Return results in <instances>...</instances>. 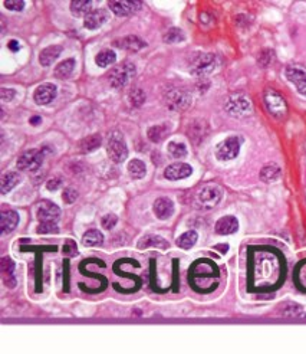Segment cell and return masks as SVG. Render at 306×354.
Listing matches in <instances>:
<instances>
[{"label":"cell","instance_id":"1","mask_svg":"<svg viewBox=\"0 0 306 354\" xmlns=\"http://www.w3.org/2000/svg\"><path fill=\"white\" fill-rule=\"evenodd\" d=\"M135 75V66L131 62H122L112 68L108 74V82L112 88H122L125 87L131 78Z\"/></svg>","mask_w":306,"mask_h":354},{"label":"cell","instance_id":"2","mask_svg":"<svg viewBox=\"0 0 306 354\" xmlns=\"http://www.w3.org/2000/svg\"><path fill=\"white\" fill-rule=\"evenodd\" d=\"M224 108H226V111L232 117H236V118L247 117L249 114H252V111H253L252 102L243 94H233V95H230L227 98V101H226Z\"/></svg>","mask_w":306,"mask_h":354},{"label":"cell","instance_id":"3","mask_svg":"<svg viewBox=\"0 0 306 354\" xmlns=\"http://www.w3.org/2000/svg\"><path fill=\"white\" fill-rule=\"evenodd\" d=\"M107 152H108L109 159L114 163L125 162V159L128 157V147L124 141V135L121 132L115 131L109 135Z\"/></svg>","mask_w":306,"mask_h":354},{"label":"cell","instance_id":"4","mask_svg":"<svg viewBox=\"0 0 306 354\" xmlns=\"http://www.w3.org/2000/svg\"><path fill=\"white\" fill-rule=\"evenodd\" d=\"M223 197V190L217 184H207L197 193V203L203 209H211L217 206Z\"/></svg>","mask_w":306,"mask_h":354},{"label":"cell","instance_id":"5","mask_svg":"<svg viewBox=\"0 0 306 354\" xmlns=\"http://www.w3.org/2000/svg\"><path fill=\"white\" fill-rule=\"evenodd\" d=\"M217 59L213 53H198L191 61V74L197 77H206L214 71Z\"/></svg>","mask_w":306,"mask_h":354},{"label":"cell","instance_id":"6","mask_svg":"<svg viewBox=\"0 0 306 354\" xmlns=\"http://www.w3.org/2000/svg\"><path fill=\"white\" fill-rule=\"evenodd\" d=\"M43 159H45V154L42 150H36V149L28 150L19 156L18 169L23 170V172H36L42 166Z\"/></svg>","mask_w":306,"mask_h":354},{"label":"cell","instance_id":"7","mask_svg":"<svg viewBox=\"0 0 306 354\" xmlns=\"http://www.w3.org/2000/svg\"><path fill=\"white\" fill-rule=\"evenodd\" d=\"M265 104H266L269 112L273 117L282 118V117L286 115V101H285V98L279 92L273 91V90H266V92H265Z\"/></svg>","mask_w":306,"mask_h":354},{"label":"cell","instance_id":"8","mask_svg":"<svg viewBox=\"0 0 306 354\" xmlns=\"http://www.w3.org/2000/svg\"><path fill=\"white\" fill-rule=\"evenodd\" d=\"M240 153V138L239 137H228L221 141L216 149V157L221 162H228L236 159Z\"/></svg>","mask_w":306,"mask_h":354},{"label":"cell","instance_id":"9","mask_svg":"<svg viewBox=\"0 0 306 354\" xmlns=\"http://www.w3.org/2000/svg\"><path fill=\"white\" fill-rule=\"evenodd\" d=\"M166 104L173 111H184L191 104V97L184 90H171L166 95Z\"/></svg>","mask_w":306,"mask_h":354},{"label":"cell","instance_id":"10","mask_svg":"<svg viewBox=\"0 0 306 354\" xmlns=\"http://www.w3.org/2000/svg\"><path fill=\"white\" fill-rule=\"evenodd\" d=\"M286 78L306 97V68L302 65H290L286 68Z\"/></svg>","mask_w":306,"mask_h":354},{"label":"cell","instance_id":"11","mask_svg":"<svg viewBox=\"0 0 306 354\" xmlns=\"http://www.w3.org/2000/svg\"><path fill=\"white\" fill-rule=\"evenodd\" d=\"M36 218L39 222H58L60 218V209L55 203L40 202L36 209Z\"/></svg>","mask_w":306,"mask_h":354},{"label":"cell","instance_id":"12","mask_svg":"<svg viewBox=\"0 0 306 354\" xmlns=\"http://www.w3.org/2000/svg\"><path fill=\"white\" fill-rule=\"evenodd\" d=\"M109 9L117 16H131L132 13L139 11L141 3L135 0H111L108 3Z\"/></svg>","mask_w":306,"mask_h":354},{"label":"cell","instance_id":"13","mask_svg":"<svg viewBox=\"0 0 306 354\" xmlns=\"http://www.w3.org/2000/svg\"><path fill=\"white\" fill-rule=\"evenodd\" d=\"M56 92H58V90H56V87L53 84H49V82L48 84H42V85H39L35 90L33 100H35V102L38 105H46V104H49V102L55 100Z\"/></svg>","mask_w":306,"mask_h":354},{"label":"cell","instance_id":"14","mask_svg":"<svg viewBox=\"0 0 306 354\" xmlns=\"http://www.w3.org/2000/svg\"><path fill=\"white\" fill-rule=\"evenodd\" d=\"M193 173L191 166L187 163H173L164 170V176L168 180H183Z\"/></svg>","mask_w":306,"mask_h":354},{"label":"cell","instance_id":"15","mask_svg":"<svg viewBox=\"0 0 306 354\" xmlns=\"http://www.w3.org/2000/svg\"><path fill=\"white\" fill-rule=\"evenodd\" d=\"M112 45L119 48V49H124V51L128 52H138L142 48H145V42L138 36H135V35H128V36L119 38L117 41H114Z\"/></svg>","mask_w":306,"mask_h":354},{"label":"cell","instance_id":"16","mask_svg":"<svg viewBox=\"0 0 306 354\" xmlns=\"http://www.w3.org/2000/svg\"><path fill=\"white\" fill-rule=\"evenodd\" d=\"M152 210H154L158 219L166 221L170 216H173V213H174V203L168 197H158L152 204Z\"/></svg>","mask_w":306,"mask_h":354},{"label":"cell","instance_id":"17","mask_svg":"<svg viewBox=\"0 0 306 354\" xmlns=\"http://www.w3.org/2000/svg\"><path fill=\"white\" fill-rule=\"evenodd\" d=\"M108 12L104 11V9H95L89 13L88 16L85 18L84 21V25L85 28L89 29V31H94V29H98L101 28L105 22L108 21Z\"/></svg>","mask_w":306,"mask_h":354},{"label":"cell","instance_id":"18","mask_svg":"<svg viewBox=\"0 0 306 354\" xmlns=\"http://www.w3.org/2000/svg\"><path fill=\"white\" fill-rule=\"evenodd\" d=\"M19 223V215L15 210H3L0 216V231L3 235L10 233L12 231L16 229Z\"/></svg>","mask_w":306,"mask_h":354},{"label":"cell","instance_id":"19","mask_svg":"<svg viewBox=\"0 0 306 354\" xmlns=\"http://www.w3.org/2000/svg\"><path fill=\"white\" fill-rule=\"evenodd\" d=\"M216 233L218 235H232L237 232L239 229V222L235 216H223L221 219H218L216 223Z\"/></svg>","mask_w":306,"mask_h":354},{"label":"cell","instance_id":"20","mask_svg":"<svg viewBox=\"0 0 306 354\" xmlns=\"http://www.w3.org/2000/svg\"><path fill=\"white\" fill-rule=\"evenodd\" d=\"M60 52H62V46H58V45H52V46H48V48L42 49L39 53L40 65H42V66H49V65H52L53 62L59 58Z\"/></svg>","mask_w":306,"mask_h":354},{"label":"cell","instance_id":"21","mask_svg":"<svg viewBox=\"0 0 306 354\" xmlns=\"http://www.w3.org/2000/svg\"><path fill=\"white\" fill-rule=\"evenodd\" d=\"M149 246H154V248H160V249H167L168 242L161 238V236H157V235H145L144 238H141L138 242V248L139 249H147Z\"/></svg>","mask_w":306,"mask_h":354},{"label":"cell","instance_id":"22","mask_svg":"<svg viewBox=\"0 0 306 354\" xmlns=\"http://www.w3.org/2000/svg\"><path fill=\"white\" fill-rule=\"evenodd\" d=\"M20 182V174L16 172L5 173L0 179V192L3 194L9 193L12 189H15Z\"/></svg>","mask_w":306,"mask_h":354},{"label":"cell","instance_id":"23","mask_svg":"<svg viewBox=\"0 0 306 354\" xmlns=\"http://www.w3.org/2000/svg\"><path fill=\"white\" fill-rule=\"evenodd\" d=\"M101 144H102V138H101L99 134L88 135V137H85V138H82V140L79 141V152L87 154V153L97 150L98 147H101Z\"/></svg>","mask_w":306,"mask_h":354},{"label":"cell","instance_id":"24","mask_svg":"<svg viewBox=\"0 0 306 354\" xmlns=\"http://www.w3.org/2000/svg\"><path fill=\"white\" fill-rule=\"evenodd\" d=\"M94 3L89 0H73L70 3V12L73 13V16L81 18V16H88L89 13L92 12Z\"/></svg>","mask_w":306,"mask_h":354},{"label":"cell","instance_id":"25","mask_svg":"<svg viewBox=\"0 0 306 354\" xmlns=\"http://www.w3.org/2000/svg\"><path fill=\"white\" fill-rule=\"evenodd\" d=\"M280 177V167L275 164V163H270L266 164L262 170H260V180L265 183H272L277 180Z\"/></svg>","mask_w":306,"mask_h":354},{"label":"cell","instance_id":"26","mask_svg":"<svg viewBox=\"0 0 306 354\" xmlns=\"http://www.w3.org/2000/svg\"><path fill=\"white\" fill-rule=\"evenodd\" d=\"M75 69V61L73 59H65L60 63H58V66L55 68V77L59 80H66L72 75V72Z\"/></svg>","mask_w":306,"mask_h":354},{"label":"cell","instance_id":"27","mask_svg":"<svg viewBox=\"0 0 306 354\" xmlns=\"http://www.w3.org/2000/svg\"><path fill=\"white\" fill-rule=\"evenodd\" d=\"M168 132H170V128H168L167 125L161 124V125H152V127H149L148 131H147V135H148L149 141L161 143L167 137Z\"/></svg>","mask_w":306,"mask_h":354},{"label":"cell","instance_id":"28","mask_svg":"<svg viewBox=\"0 0 306 354\" xmlns=\"http://www.w3.org/2000/svg\"><path fill=\"white\" fill-rule=\"evenodd\" d=\"M104 242V235L97 231V229H91L88 232L84 233L82 236V243L88 248H94V246H99Z\"/></svg>","mask_w":306,"mask_h":354},{"label":"cell","instance_id":"29","mask_svg":"<svg viewBox=\"0 0 306 354\" xmlns=\"http://www.w3.org/2000/svg\"><path fill=\"white\" fill-rule=\"evenodd\" d=\"M197 239L198 235L196 231H188V232L183 233L177 239L178 248H181V249H191L196 245Z\"/></svg>","mask_w":306,"mask_h":354},{"label":"cell","instance_id":"30","mask_svg":"<svg viewBox=\"0 0 306 354\" xmlns=\"http://www.w3.org/2000/svg\"><path fill=\"white\" fill-rule=\"evenodd\" d=\"M128 173L132 179H142L147 173V167L144 162H141L138 159H134L128 163Z\"/></svg>","mask_w":306,"mask_h":354},{"label":"cell","instance_id":"31","mask_svg":"<svg viewBox=\"0 0 306 354\" xmlns=\"http://www.w3.org/2000/svg\"><path fill=\"white\" fill-rule=\"evenodd\" d=\"M115 59H117L115 52L111 51V49H104V51H101L98 55H97L95 62H97V65H98V66L104 68V66L112 65V63L115 62Z\"/></svg>","mask_w":306,"mask_h":354},{"label":"cell","instance_id":"32","mask_svg":"<svg viewBox=\"0 0 306 354\" xmlns=\"http://www.w3.org/2000/svg\"><path fill=\"white\" fill-rule=\"evenodd\" d=\"M280 313L283 314L285 317H305L306 315V314L303 313V310H302V307L293 303L283 304V305L280 307Z\"/></svg>","mask_w":306,"mask_h":354},{"label":"cell","instance_id":"33","mask_svg":"<svg viewBox=\"0 0 306 354\" xmlns=\"http://www.w3.org/2000/svg\"><path fill=\"white\" fill-rule=\"evenodd\" d=\"M167 150L168 154H170L171 157H174V159H183V157L187 156V149H186V146H184L183 143H170Z\"/></svg>","mask_w":306,"mask_h":354},{"label":"cell","instance_id":"34","mask_svg":"<svg viewBox=\"0 0 306 354\" xmlns=\"http://www.w3.org/2000/svg\"><path fill=\"white\" fill-rule=\"evenodd\" d=\"M184 33L180 31L178 28H173L167 31V33L164 35V42L166 43H178V42L184 41Z\"/></svg>","mask_w":306,"mask_h":354},{"label":"cell","instance_id":"35","mask_svg":"<svg viewBox=\"0 0 306 354\" xmlns=\"http://www.w3.org/2000/svg\"><path fill=\"white\" fill-rule=\"evenodd\" d=\"M129 102L134 105V107H141L142 104H144V101H145V94H144V91L142 90H139V88H132L131 91H129Z\"/></svg>","mask_w":306,"mask_h":354},{"label":"cell","instance_id":"36","mask_svg":"<svg viewBox=\"0 0 306 354\" xmlns=\"http://www.w3.org/2000/svg\"><path fill=\"white\" fill-rule=\"evenodd\" d=\"M36 232L39 235H50V233H58L59 228L56 222H39Z\"/></svg>","mask_w":306,"mask_h":354},{"label":"cell","instance_id":"37","mask_svg":"<svg viewBox=\"0 0 306 354\" xmlns=\"http://www.w3.org/2000/svg\"><path fill=\"white\" fill-rule=\"evenodd\" d=\"M0 269H2L3 276H5V275H12V273L15 272V262L10 259L9 256H5V258H2V261H0Z\"/></svg>","mask_w":306,"mask_h":354},{"label":"cell","instance_id":"38","mask_svg":"<svg viewBox=\"0 0 306 354\" xmlns=\"http://www.w3.org/2000/svg\"><path fill=\"white\" fill-rule=\"evenodd\" d=\"M118 223V218L115 216V215H112V213H108V215H105L102 219H101V225H102V228L104 229H112V228H115V225Z\"/></svg>","mask_w":306,"mask_h":354},{"label":"cell","instance_id":"39","mask_svg":"<svg viewBox=\"0 0 306 354\" xmlns=\"http://www.w3.org/2000/svg\"><path fill=\"white\" fill-rule=\"evenodd\" d=\"M62 199H63V202L66 203V204H70V203H73L78 199V192L75 189H72V187H68L62 193Z\"/></svg>","mask_w":306,"mask_h":354},{"label":"cell","instance_id":"40","mask_svg":"<svg viewBox=\"0 0 306 354\" xmlns=\"http://www.w3.org/2000/svg\"><path fill=\"white\" fill-rule=\"evenodd\" d=\"M5 8H8L9 11L20 12L23 11V8H25V2H22V0H6Z\"/></svg>","mask_w":306,"mask_h":354},{"label":"cell","instance_id":"41","mask_svg":"<svg viewBox=\"0 0 306 354\" xmlns=\"http://www.w3.org/2000/svg\"><path fill=\"white\" fill-rule=\"evenodd\" d=\"M63 253L65 255H69V256H75L76 253H78V246H76V243L73 242V241H66L65 242V245H63Z\"/></svg>","mask_w":306,"mask_h":354},{"label":"cell","instance_id":"42","mask_svg":"<svg viewBox=\"0 0 306 354\" xmlns=\"http://www.w3.org/2000/svg\"><path fill=\"white\" fill-rule=\"evenodd\" d=\"M15 90H10V88H2L0 90V98L2 101H12L15 98Z\"/></svg>","mask_w":306,"mask_h":354},{"label":"cell","instance_id":"43","mask_svg":"<svg viewBox=\"0 0 306 354\" xmlns=\"http://www.w3.org/2000/svg\"><path fill=\"white\" fill-rule=\"evenodd\" d=\"M60 184H62V180L55 177V179H50V180L46 182V189L50 190V192H55V190H58V189H59Z\"/></svg>","mask_w":306,"mask_h":354},{"label":"cell","instance_id":"44","mask_svg":"<svg viewBox=\"0 0 306 354\" xmlns=\"http://www.w3.org/2000/svg\"><path fill=\"white\" fill-rule=\"evenodd\" d=\"M3 282H5V285H6L8 288H15V287H16L15 275H13V273H12V275H5V276H3Z\"/></svg>","mask_w":306,"mask_h":354},{"label":"cell","instance_id":"45","mask_svg":"<svg viewBox=\"0 0 306 354\" xmlns=\"http://www.w3.org/2000/svg\"><path fill=\"white\" fill-rule=\"evenodd\" d=\"M9 49L13 52H18L20 49V45L18 41H10L9 42Z\"/></svg>","mask_w":306,"mask_h":354},{"label":"cell","instance_id":"46","mask_svg":"<svg viewBox=\"0 0 306 354\" xmlns=\"http://www.w3.org/2000/svg\"><path fill=\"white\" fill-rule=\"evenodd\" d=\"M40 121H42V120H40V117H38V115L32 117V118L29 120V122L32 124V125H39Z\"/></svg>","mask_w":306,"mask_h":354}]
</instances>
